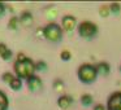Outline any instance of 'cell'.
I'll return each mask as SVG.
<instances>
[{
	"mask_svg": "<svg viewBox=\"0 0 121 110\" xmlns=\"http://www.w3.org/2000/svg\"><path fill=\"white\" fill-rule=\"evenodd\" d=\"M27 86H29V89H31V91H39L42 88V80L38 76L33 75L31 78L27 79Z\"/></svg>",
	"mask_w": 121,
	"mask_h": 110,
	"instance_id": "8992f818",
	"label": "cell"
},
{
	"mask_svg": "<svg viewBox=\"0 0 121 110\" xmlns=\"http://www.w3.org/2000/svg\"><path fill=\"white\" fill-rule=\"evenodd\" d=\"M5 51H8V48H7L4 44H0V56L3 55V53L5 52Z\"/></svg>",
	"mask_w": 121,
	"mask_h": 110,
	"instance_id": "44dd1931",
	"label": "cell"
},
{
	"mask_svg": "<svg viewBox=\"0 0 121 110\" xmlns=\"http://www.w3.org/2000/svg\"><path fill=\"white\" fill-rule=\"evenodd\" d=\"M120 4H117V3H113V4H111V7H109V11L112 12V13H118L120 12Z\"/></svg>",
	"mask_w": 121,
	"mask_h": 110,
	"instance_id": "9a60e30c",
	"label": "cell"
},
{
	"mask_svg": "<svg viewBox=\"0 0 121 110\" xmlns=\"http://www.w3.org/2000/svg\"><path fill=\"white\" fill-rule=\"evenodd\" d=\"M76 26V18L73 16H65L63 18V27L65 31H72Z\"/></svg>",
	"mask_w": 121,
	"mask_h": 110,
	"instance_id": "52a82bcc",
	"label": "cell"
},
{
	"mask_svg": "<svg viewBox=\"0 0 121 110\" xmlns=\"http://www.w3.org/2000/svg\"><path fill=\"white\" fill-rule=\"evenodd\" d=\"M120 69H121V67H120Z\"/></svg>",
	"mask_w": 121,
	"mask_h": 110,
	"instance_id": "cb8c5ba5",
	"label": "cell"
},
{
	"mask_svg": "<svg viewBox=\"0 0 121 110\" xmlns=\"http://www.w3.org/2000/svg\"><path fill=\"white\" fill-rule=\"evenodd\" d=\"M94 110H104V107H103L102 105H98V106H95Z\"/></svg>",
	"mask_w": 121,
	"mask_h": 110,
	"instance_id": "603a6c76",
	"label": "cell"
},
{
	"mask_svg": "<svg viewBox=\"0 0 121 110\" xmlns=\"http://www.w3.org/2000/svg\"><path fill=\"white\" fill-rule=\"evenodd\" d=\"M9 86H11V88L12 89H14V91H17V89H20L22 87V83H21V79H18V78H14L13 80L9 83Z\"/></svg>",
	"mask_w": 121,
	"mask_h": 110,
	"instance_id": "7c38bea8",
	"label": "cell"
},
{
	"mask_svg": "<svg viewBox=\"0 0 121 110\" xmlns=\"http://www.w3.org/2000/svg\"><path fill=\"white\" fill-rule=\"evenodd\" d=\"M60 57H61V60H64V61L70 60V52H68V51H63L61 55H60Z\"/></svg>",
	"mask_w": 121,
	"mask_h": 110,
	"instance_id": "e0dca14e",
	"label": "cell"
},
{
	"mask_svg": "<svg viewBox=\"0 0 121 110\" xmlns=\"http://www.w3.org/2000/svg\"><path fill=\"white\" fill-rule=\"evenodd\" d=\"M13 79H14V76L12 75L11 73H5V74H4V75H3V80L5 82V83H8V84L11 83V82L13 80Z\"/></svg>",
	"mask_w": 121,
	"mask_h": 110,
	"instance_id": "5bb4252c",
	"label": "cell"
},
{
	"mask_svg": "<svg viewBox=\"0 0 121 110\" xmlns=\"http://www.w3.org/2000/svg\"><path fill=\"white\" fill-rule=\"evenodd\" d=\"M43 34L51 42H59L61 39V35H63V31H61L60 26L56 24H48L47 26L43 30Z\"/></svg>",
	"mask_w": 121,
	"mask_h": 110,
	"instance_id": "3957f363",
	"label": "cell"
},
{
	"mask_svg": "<svg viewBox=\"0 0 121 110\" xmlns=\"http://www.w3.org/2000/svg\"><path fill=\"white\" fill-rule=\"evenodd\" d=\"M96 71H98L99 74H102V75H107V74L109 73V65H108L107 62H100V63H98Z\"/></svg>",
	"mask_w": 121,
	"mask_h": 110,
	"instance_id": "30bf717a",
	"label": "cell"
},
{
	"mask_svg": "<svg viewBox=\"0 0 121 110\" xmlns=\"http://www.w3.org/2000/svg\"><path fill=\"white\" fill-rule=\"evenodd\" d=\"M14 71H16L18 79H29L33 76L35 71V65L31 60H17L14 63Z\"/></svg>",
	"mask_w": 121,
	"mask_h": 110,
	"instance_id": "6da1fadb",
	"label": "cell"
},
{
	"mask_svg": "<svg viewBox=\"0 0 121 110\" xmlns=\"http://www.w3.org/2000/svg\"><path fill=\"white\" fill-rule=\"evenodd\" d=\"M35 70H46V63L44 62H38L37 65H35Z\"/></svg>",
	"mask_w": 121,
	"mask_h": 110,
	"instance_id": "ffe728a7",
	"label": "cell"
},
{
	"mask_svg": "<svg viewBox=\"0 0 121 110\" xmlns=\"http://www.w3.org/2000/svg\"><path fill=\"white\" fill-rule=\"evenodd\" d=\"M98 31V27L92 22L85 21L78 26V32L82 38H92Z\"/></svg>",
	"mask_w": 121,
	"mask_h": 110,
	"instance_id": "277c9868",
	"label": "cell"
},
{
	"mask_svg": "<svg viewBox=\"0 0 121 110\" xmlns=\"http://www.w3.org/2000/svg\"><path fill=\"white\" fill-rule=\"evenodd\" d=\"M81 102L85 106H89V105L92 104V97L90 96V94H83V96L81 97Z\"/></svg>",
	"mask_w": 121,
	"mask_h": 110,
	"instance_id": "4fadbf2b",
	"label": "cell"
},
{
	"mask_svg": "<svg viewBox=\"0 0 121 110\" xmlns=\"http://www.w3.org/2000/svg\"><path fill=\"white\" fill-rule=\"evenodd\" d=\"M0 57L3 58V60H9V58L12 57V51H9V49H8V51H5V52H4L3 55L0 56Z\"/></svg>",
	"mask_w": 121,
	"mask_h": 110,
	"instance_id": "d6986e66",
	"label": "cell"
},
{
	"mask_svg": "<svg viewBox=\"0 0 121 110\" xmlns=\"http://www.w3.org/2000/svg\"><path fill=\"white\" fill-rule=\"evenodd\" d=\"M18 20H17V18H12L11 20V21H9V25H8V26H9V29H12V30H16L17 29V25H18Z\"/></svg>",
	"mask_w": 121,
	"mask_h": 110,
	"instance_id": "2e32d148",
	"label": "cell"
},
{
	"mask_svg": "<svg viewBox=\"0 0 121 110\" xmlns=\"http://www.w3.org/2000/svg\"><path fill=\"white\" fill-rule=\"evenodd\" d=\"M20 22H21L22 25H25V26H29V25H31V22H33V16L29 13V12H24V13L21 14Z\"/></svg>",
	"mask_w": 121,
	"mask_h": 110,
	"instance_id": "9c48e42d",
	"label": "cell"
},
{
	"mask_svg": "<svg viewBox=\"0 0 121 110\" xmlns=\"http://www.w3.org/2000/svg\"><path fill=\"white\" fill-rule=\"evenodd\" d=\"M96 67L92 65H89V63H85L78 69V78L83 83H92L96 79Z\"/></svg>",
	"mask_w": 121,
	"mask_h": 110,
	"instance_id": "7a4b0ae2",
	"label": "cell"
},
{
	"mask_svg": "<svg viewBox=\"0 0 121 110\" xmlns=\"http://www.w3.org/2000/svg\"><path fill=\"white\" fill-rule=\"evenodd\" d=\"M57 104H59V106H60L61 109H68V107L70 106V104H72V98L69 96H61L60 98H59Z\"/></svg>",
	"mask_w": 121,
	"mask_h": 110,
	"instance_id": "ba28073f",
	"label": "cell"
},
{
	"mask_svg": "<svg viewBox=\"0 0 121 110\" xmlns=\"http://www.w3.org/2000/svg\"><path fill=\"white\" fill-rule=\"evenodd\" d=\"M108 110H121V92H115L109 96L107 102Z\"/></svg>",
	"mask_w": 121,
	"mask_h": 110,
	"instance_id": "5b68a950",
	"label": "cell"
},
{
	"mask_svg": "<svg viewBox=\"0 0 121 110\" xmlns=\"http://www.w3.org/2000/svg\"><path fill=\"white\" fill-rule=\"evenodd\" d=\"M4 11H5V7H4L3 3H0V16H3L4 14Z\"/></svg>",
	"mask_w": 121,
	"mask_h": 110,
	"instance_id": "7402d4cb",
	"label": "cell"
},
{
	"mask_svg": "<svg viewBox=\"0 0 121 110\" xmlns=\"http://www.w3.org/2000/svg\"><path fill=\"white\" fill-rule=\"evenodd\" d=\"M99 13H100V16L107 17V16H108V13H109V11H108V8H107V7H102V8L99 9Z\"/></svg>",
	"mask_w": 121,
	"mask_h": 110,
	"instance_id": "ac0fdd59",
	"label": "cell"
},
{
	"mask_svg": "<svg viewBox=\"0 0 121 110\" xmlns=\"http://www.w3.org/2000/svg\"><path fill=\"white\" fill-rule=\"evenodd\" d=\"M8 109V98L4 94V92L0 91V110H7Z\"/></svg>",
	"mask_w": 121,
	"mask_h": 110,
	"instance_id": "8fae6325",
	"label": "cell"
}]
</instances>
